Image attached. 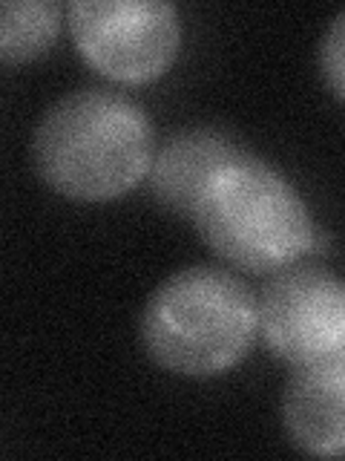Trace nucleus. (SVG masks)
Segmentation results:
<instances>
[{"instance_id":"obj_1","label":"nucleus","mask_w":345,"mask_h":461,"mask_svg":"<svg viewBox=\"0 0 345 461\" xmlns=\"http://www.w3.org/2000/svg\"><path fill=\"white\" fill-rule=\"evenodd\" d=\"M38 176L55 194L78 202L124 196L155 158L153 124L144 107L112 90H78L40 115L32 141Z\"/></svg>"},{"instance_id":"obj_2","label":"nucleus","mask_w":345,"mask_h":461,"mask_svg":"<svg viewBox=\"0 0 345 461\" xmlns=\"http://www.w3.org/2000/svg\"><path fill=\"white\" fill-rule=\"evenodd\" d=\"M259 300L225 268L190 266L155 288L141 314L153 364L187 378H213L251 352Z\"/></svg>"},{"instance_id":"obj_3","label":"nucleus","mask_w":345,"mask_h":461,"mask_svg":"<svg viewBox=\"0 0 345 461\" xmlns=\"http://www.w3.org/2000/svg\"><path fill=\"white\" fill-rule=\"evenodd\" d=\"M199 237L230 266L277 274L314 249L316 228L277 167L239 153L213 173L193 211Z\"/></svg>"},{"instance_id":"obj_4","label":"nucleus","mask_w":345,"mask_h":461,"mask_svg":"<svg viewBox=\"0 0 345 461\" xmlns=\"http://www.w3.org/2000/svg\"><path fill=\"white\" fill-rule=\"evenodd\" d=\"M69 29L84 61L121 84L164 76L181 43L179 12L164 0H75Z\"/></svg>"},{"instance_id":"obj_5","label":"nucleus","mask_w":345,"mask_h":461,"mask_svg":"<svg viewBox=\"0 0 345 461\" xmlns=\"http://www.w3.org/2000/svg\"><path fill=\"white\" fill-rule=\"evenodd\" d=\"M268 349L296 366L345 364V280L316 266H288L259 297Z\"/></svg>"},{"instance_id":"obj_6","label":"nucleus","mask_w":345,"mask_h":461,"mask_svg":"<svg viewBox=\"0 0 345 461\" xmlns=\"http://www.w3.org/2000/svg\"><path fill=\"white\" fill-rule=\"evenodd\" d=\"M294 447L311 456H345V364L296 366L282 395Z\"/></svg>"},{"instance_id":"obj_7","label":"nucleus","mask_w":345,"mask_h":461,"mask_svg":"<svg viewBox=\"0 0 345 461\" xmlns=\"http://www.w3.org/2000/svg\"><path fill=\"white\" fill-rule=\"evenodd\" d=\"M244 153L222 130L193 127L170 136L155 153L150 167V191L162 205L179 216H190L205 185L222 165Z\"/></svg>"},{"instance_id":"obj_8","label":"nucleus","mask_w":345,"mask_h":461,"mask_svg":"<svg viewBox=\"0 0 345 461\" xmlns=\"http://www.w3.org/2000/svg\"><path fill=\"white\" fill-rule=\"evenodd\" d=\"M61 32V6L55 0H4L0 4V58L26 64L47 52Z\"/></svg>"},{"instance_id":"obj_9","label":"nucleus","mask_w":345,"mask_h":461,"mask_svg":"<svg viewBox=\"0 0 345 461\" xmlns=\"http://www.w3.org/2000/svg\"><path fill=\"white\" fill-rule=\"evenodd\" d=\"M320 67L328 86L345 101V9L331 21L320 43Z\"/></svg>"}]
</instances>
